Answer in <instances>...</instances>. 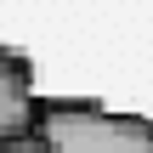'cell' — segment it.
Here are the masks:
<instances>
[{
  "label": "cell",
  "mask_w": 153,
  "mask_h": 153,
  "mask_svg": "<svg viewBox=\"0 0 153 153\" xmlns=\"http://www.w3.org/2000/svg\"><path fill=\"white\" fill-rule=\"evenodd\" d=\"M51 153H153V125L136 114H114L102 102H40Z\"/></svg>",
  "instance_id": "cell-1"
},
{
  "label": "cell",
  "mask_w": 153,
  "mask_h": 153,
  "mask_svg": "<svg viewBox=\"0 0 153 153\" xmlns=\"http://www.w3.org/2000/svg\"><path fill=\"white\" fill-rule=\"evenodd\" d=\"M40 119V102H34V68L23 51L0 45V136L11 131H28Z\"/></svg>",
  "instance_id": "cell-2"
},
{
  "label": "cell",
  "mask_w": 153,
  "mask_h": 153,
  "mask_svg": "<svg viewBox=\"0 0 153 153\" xmlns=\"http://www.w3.org/2000/svg\"><path fill=\"white\" fill-rule=\"evenodd\" d=\"M0 153H51V142H45V131H40V125H28V131L0 136Z\"/></svg>",
  "instance_id": "cell-3"
}]
</instances>
